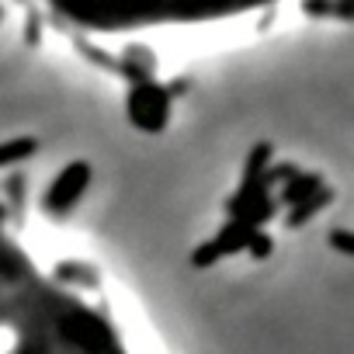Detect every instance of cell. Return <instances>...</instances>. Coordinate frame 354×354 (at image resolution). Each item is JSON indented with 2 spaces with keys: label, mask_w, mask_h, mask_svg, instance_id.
<instances>
[{
  "label": "cell",
  "mask_w": 354,
  "mask_h": 354,
  "mask_svg": "<svg viewBox=\"0 0 354 354\" xmlns=\"http://www.w3.org/2000/svg\"><path fill=\"white\" fill-rule=\"evenodd\" d=\"M87 181H91V167H87L84 160H73L70 167H63V174L49 185V192H46V198H42V209H46L49 216L70 212V209L80 202Z\"/></svg>",
  "instance_id": "obj_1"
},
{
  "label": "cell",
  "mask_w": 354,
  "mask_h": 354,
  "mask_svg": "<svg viewBox=\"0 0 354 354\" xmlns=\"http://www.w3.org/2000/svg\"><path fill=\"white\" fill-rule=\"evenodd\" d=\"M167 108H170V91L156 84H139L129 97V118L142 132H160L167 125Z\"/></svg>",
  "instance_id": "obj_2"
},
{
  "label": "cell",
  "mask_w": 354,
  "mask_h": 354,
  "mask_svg": "<svg viewBox=\"0 0 354 354\" xmlns=\"http://www.w3.org/2000/svg\"><path fill=\"white\" fill-rule=\"evenodd\" d=\"M264 198H268V181H264V174H261L257 181H243V188L230 198L226 212H230L236 223H243V219L250 216V209H254L257 202H264Z\"/></svg>",
  "instance_id": "obj_3"
},
{
  "label": "cell",
  "mask_w": 354,
  "mask_h": 354,
  "mask_svg": "<svg viewBox=\"0 0 354 354\" xmlns=\"http://www.w3.org/2000/svg\"><path fill=\"white\" fill-rule=\"evenodd\" d=\"M250 236H254V226L230 219V226H226L212 243H216V250H219V257H223V254H236V250H243V247L250 243Z\"/></svg>",
  "instance_id": "obj_4"
},
{
  "label": "cell",
  "mask_w": 354,
  "mask_h": 354,
  "mask_svg": "<svg viewBox=\"0 0 354 354\" xmlns=\"http://www.w3.org/2000/svg\"><path fill=\"white\" fill-rule=\"evenodd\" d=\"M319 188H323V177H319V174H295L292 181H285V192H281V198H285L288 205H299V202L313 198Z\"/></svg>",
  "instance_id": "obj_5"
},
{
  "label": "cell",
  "mask_w": 354,
  "mask_h": 354,
  "mask_svg": "<svg viewBox=\"0 0 354 354\" xmlns=\"http://www.w3.org/2000/svg\"><path fill=\"white\" fill-rule=\"evenodd\" d=\"M333 202V192L330 188H319L313 198H306V202H299V205H292V216H288V226L295 230V226H302V223H309L319 209H326Z\"/></svg>",
  "instance_id": "obj_6"
},
{
  "label": "cell",
  "mask_w": 354,
  "mask_h": 354,
  "mask_svg": "<svg viewBox=\"0 0 354 354\" xmlns=\"http://www.w3.org/2000/svg\"><path fill=\"white\" fill-rule=\"evenodd\" d=\"M35 149H39V142H35L32 136H21V139H11V142H0V167L21 163V160H28Z\"/></svg>",
  "instance_id": "obj_7"
},
{
  "label": "cell",
  "mask_w": 354,
  "mask_h": 354,
  "mask_svg": "<svg viewBox=\"0 0 354 354\" xmlns=\"http://www.w3.org/2000/svg\"><path fill=\"white\" fill-rule=\"evenodd\" d=\"M271 142H257L254 149H250V156H247V167H243V181H257V177L268 170V163H271Z\"/></svg>",
  "instance_id": "obj_8"
},
{
  "label": "cell",
  "mask_w": 354,
  "mask_h": 354,
  "mask_svg": "<svg viewBox=\"0 0 354 354\" xmlns=\"http://www.w3.org/2000/svg\"><path fill=\"white\" fill-rule=\"evenodd\" d=\"M216 261H219V250H216V243H212V240H209V243H202V247L192 254V264H195V268H212Z\"/></svg>",
  "instance_id": "obj_9"
},
{
  "label": "cell",
  "mask_w": 354,
  "mask_h": 354,
  "mask_svg": "<svg viewBox=\"0 0 354 354\" xmlns=\"http://www.w3.org/2000/svg\"><path fill=\"white\" fill-rule=\"evenodd\" d=\"M247 250H250L257 261H264V257L271 254V236H268V233H261V230H254V236H250Z\"/></svg>",
  "instance_id": "obj_10"
},
{
  "label": "cell",
  "mask_w": 354,
  "mask_h": 354,
  "mask_svg": "<svg viewBox=\"0 0 354 354\" xmlns=\"http://www.w3.org/2000/svg\"><path fill=\"white\" fill-rule=\"evenodd\" d=\"M8 188H11V205H15V212H21V205H25V177L15 174Z\"/></svg>",
  "instance_id": "obj_11"
},
{
  "label": "cell",
  "mask_w": 354,
  "mask_h": 354,
  "mask_svg": "<svg viewBox=\"0 0 354 354\" xmlns=\"http://www.w3.org/2000/svg\"><path fill=\"white\" fill-rule=\"evenodd\" d=\"M330 243H333L340 254H354V236H351L347 230H333V233H330Z\"/></svg>",
  "instance_id": "obj_12"
},
{
  "label": "cell",
  "mask_w": 354,
  "mask_h": 354,
  "mask_svg": "<svg viewBox=\"0 0 354 354\" xmlns=\"http://www.w3.org/2000/svg\"><path fill=\"white\" fill-rule=\"evenodd\" d=\"M302 11H306L309 18H326V15L333 11V4H330V0H306Z\"/></svg>",
  "instance_id": "obj_13"
},
{
  "label": "cell",
  "mask_w": 354,
  "mask_h": 354,
  "mask_svg": "<svg viewBox=\"0 0 354 354\" xmlns=\"http://www.w3.org/2000/svg\"><path fill=\"white\" fill-rule=\"evenodd\" d=\"M337 15H340V18H351V0H340V4H337Z\"/></svg>",
  "instance_id": "obj_14"
},
{
  "label": "cell",
  "mask_w": 354,
  "mask_h": 354,
  "mask_svg": "<svg viewBox=\"0 0 354 354\" xmlns=\"http://www.w3.org/2000/svg\"><path fill=\"white\" fill-rule=\"evenodd\" d=\"M39 39V25H35V18H32V25H28V42H35Z\"/></svg>",
  "instance_id": "obj_15"
},
{
  "label": "cell",
  "mask_w": 354,
  "mask_h": 354,
  "mask_svg": "<svg viewBox=\"0 0 354 354\" xmlns=\"http://www.w3.org/2000/svg\"><path fill=\"white\" fill-rule=\"evenodd\" d=\"M0 18H4V11H0Z\"/></svg>",
  "instance_id": "obj_16"
}]
</instances>
